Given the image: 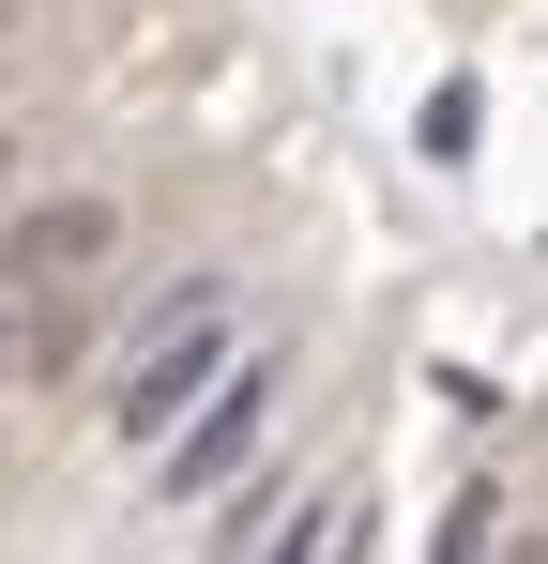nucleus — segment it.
Wrapping results in <instances>:
<instances>
[{"mask_svg":"<svg viewBox=\"0 0 548 564\" xmlns=\"http://www.w3.org/2000/svg\"><path fill=\"white\" fill-rule=\"evenodd\" d=\"M260 427H274V351H244V367H229L198 412H183V443L153 458V488H168V503H213L229 473L260 458Z\"/></svg>","mask_w":548,"mask_h":564,"instance_id":"f03ea898","label":"nucleus"},{"mask_svg":"<svg viewBox=\"0 0 548 564\" xmlns=\"http://www.w3.org/2000/svg\"><path fill=\"white\" fill-rule=\"evenodd\" d=\"M122 245V198H15V305L31 290H91Z\"/></svg>","mask_w":548,"mask_h":564,"instance_id":"7ed1b4c3","label":"nucleus"},{"mask_svg":"<svg viewBox=\"0 0 548 564\" xmlns=\"http://www.w3.org/2000/svg\"><path fill=\"white\" fill-rule=\"evenodd\" d=\"M472 122H487V93H472V77H442V93H427V153H472Z\"/></svg>","mask_w":548,"mask_h":564,"instance_id":"39448f33","label":"nucleus"},{"mask_svg":"<svg viewBox=\"0 0 548 564\" xmlns=\"http://www.w3.org/2000/svg\"><path fill=\"white\" fill-rule=\"evenodd\" d=\"M229 367H244V305H229L213 275L153 290V305H138V367L107 381V443H122V458H168L183 412H198Z\"/></svg>","mask_w":548,"mask_h":564,"instance_id":"f257e3e1","label":"nucleus"},{"mask_svg":"<svg viewBox=\"0 0 548 564\" xmlns=\"http://www.w3.org/2000/svg\"><path fill=\"white\" fill-rule=\"evenodd\" d=\"M244 564H336V519H320V488H274V519L244 534Z\"/></svg>","mask_w":548,"mask_h":564,"instance_id":"20e7f679","label":"nucleus"}]
</instances>
